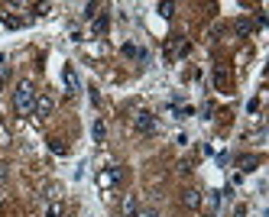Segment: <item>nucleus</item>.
<instances>
[{
  "instance_id": "obj_1",
  "label": "nucleus",
  "mask_w": 269,
  "mask_h": 217,
  "mask_svg": "<svg viewBox=\"0 0 269 217\" xmlns=\"http://www.w3.org/2000/svg\"><path fill=\"white\" fill-rule=\"evenodd\" d=\"M13 104L20 114H33V107H36V88H33V81H20L13 91Z\"/></svg>"
},
{
  "instance_id": "obj_2",
  "label": "nucleus",
  "mask_w": 269,
  "mask_h": 217,
  "mask_svg": "<svg viewBox=\"0 0 269 217\" xmlns=\"http://www.w3.org/2000/svg\"><path fill=\"white\" fill-rule=\"evenodd\" d=\"M55 110V101L52 94H36V107H33V114H36V120H49Z\"/></svg>"
},
{
  "instance_id": "obj_3",
  "label": "nucleus",
  "mask_w": 269,
  "mask_h": 217,
  "mask_svg": "<svg viewBox=\"0 0 269 217\" xmlns=\"http://www.w3.org/2000/svg\"><path fill=\"white\" fill-rule=\"evenodd\" d=\"M133 130L143 133V136L156 133V117H153V114H146V110H143V114H136V117H133Z\"/></svg>"
},
{
  "instance_id": "obj_4",
  "label": "nucleus",
  "mask_w": 269,
  "mask_h": 217,
  "mask_svg": "<svg viewBox=\"0 0 269 217\" xmlns=\"http://www.w3.org/2000/svg\"><path fill=\"white\" fill-rule=\"evenodd\" d=\"M62 81H65L68 94H78V91H81V85H78V75H75V68H71V65H65V68H62Z\"/></svg>"
},
{
  "instance_id": "obj_5",
  "label": "nucleus",
  "mask_w": 269,
  "mask_h": 217,
  "mask_svg": "<svg viewBox=\"0 0 269 217\" xmlns=\"http://www.w3.org/2000/svg\"><path fill=\"white\" fill-rule=\"evenodd\" d=\"M182 204H185V208H198V204H201V191H195V188H188V191H182Z\"/></svg>"
},
{
  "instance_id": "obj_6",
  "label": "nucleus",
  "mask_w": 269,
  "mask_h": 217,
  "mask_svg": "<svg viewBox=\"0 0 269 217\" xmlns=\"http://www.w3.org/2000/svg\"><path fill=\"white\" fill-rule=\"evenodd\" d=\"M107 26H110V20H107V13H101V16H94V36H104V32H107Z\"/></svg>"
},
{
  "instance_id": "obj_7",
  "label": "nucleus",
  "mask_w": 269,
  "mask_h": 217,
  "mask_svg": "<svg viewBox=\"0 0 269 217\" xmlns=\"http://www.w3.org/2000/svg\"><path fill=\"white\" fill-rule=\"evenodd\" d=\"M0 20H3V26H7V30H20V26H23V20H20V16H10V13H0Z\"/></svg>"
},
{
  "instance_id": "obj_8",
  "label": "nucleus",
  "mask_w": 269,
  "mask_h": 217,
  "mask_svg": "<svg viewBox=\"0 0 269 217\" xmlns=\"http://www.w3.org/2000/svg\"><path fill=\"white\" fill-rule=\"evenodd\" d=\"M46 217H65V208H62V201H49Z\"/></svg>"
},
{
  "instance_id": "obj_9",
  "label": "nucleus",
  "mask_w": 269,
  "mask_h": 217,
  "mask_svg": "<svg viewBox=\"0 0 269 217\" xmlns=\"http://www.w3.org/2000/svg\"><path fill=\"white\" fill-rule=\"evenodd\" d=\"M237 36H253V23H250V20H237Z\"/></svg>"
},
{
  "instance_id": "obj_10",
  "label": "nucleus",
  "mask_w": 269,
  "mask_h": 217,
  "mask_svg": "<svg viewBox=\"0 0 269 217\" xmlns=\"http://www.w3.org/2000/svg\"><path fill=\"white\" fill-rule=\"evenodd\" d=\"M240 169H243V172H250V169H253V165H260V155H243V159H240Z\"/></svg>"
},
{
  "instance_id": "obj_11",
  "label": "nucleus",
  "mask_w": 269,
  "mask_h": 217,
  "mask_svg": "<svg viewBox=\"0 0 269 217\" xmlns=\"http://www.w3.org/2000/svg\"><path fill=\"white\" fill-rule=\"evenodd\" d=\"M94 143H104V136H107V130H104V120H94Z\"/></svg>"
},
{
  "instance_id": "obj_12",
  "label": "nucleus",
  "mask_w": 269,
  "mask_h": 217,
  "mask_svg": "<svg viewBox=\"0 0 269 217\" xmlns=\"http://www.w3.org/2000/svg\"><path fill=\"white\" fill-rule=\"evenodd\" d=\"M49 149H52L55 155H65V153H68V146H65V143H62V140H55V136H52V140H49Z\"/></svg>"
},
{
  "instance_id": "obj_13",
  "label": "nucleus",
  "mask_w": 269,
  "mask_h": 217,
  "mask_svg": "<svg viewBox=\"0 0 269 217\" xmlns=\"http://www.w3.org/2000/svg\"><path fill=\"white\" fill-rule=\"evenodd\" d=\"M123 55H127V59H143V49H136V46H123Z\"/></svg>"
},
{
  "instance_id": "obj_14",
  "label": "nucleus",
  "mask_w": 269,
  "mask_h": 217,
  "mask_svg": "<svg viewBox=\"0 0 269 217\" xmlns=\"http://www.w3.org/2000/svg\"><path fill=\"white\" fill-rule=\"evenodd\" d=\"M123 211H127V214H136V198H123Z\"/></svg>"
},
{
  "instance_id": "obj_15",
  "label": "nucleus",
  "mask_w": 269,
  "mask_h": 217,
  "mask_svg": "<svg viewBox=\"0 0 269 217\" xmlns=\"http://www.w3.org/2000/svg\"><path fill=\"white\" fill-rule=\"evenodd\" d=\"M159 13L166 16V20H169V16L175 13V3H159Z\"/></svg>"
},
{
  "instance_id": "obj_16",
  "label": "nucleus",
  "mask_w": 269,
  "mask_h": 217,
  "mask_svg": "<svg viewBox=\"0 0 269 217\" xmlns=\"http://www.w3.org/2000/svg\"><path fill=\"white\" fill-rule=\"evenodd\" d=\"M214 85H227V71H224V68L214 71Z\"/></svg>"
},
{
  "instance_id": "obj_17",
  "label": "nucleus",
  "mask_w": 269,
  "mask_h": 217,
  "mask_svg": "<svg viewBox=\"0 0 269 217\" xmlns=\"http://www.w3.org/2000/svg\"><path fill=\"white\" fill-rule=\"evenodd\" d=\"M33 10H36V16H46L49 10H52V3H36V7H33Z\"/></svg>"
},
{
  "instance_id": "obj_18",
  "label": "nucleus",
  "mask_w": 269,
  "mask_h": 217,
  "mask_svg": "<svg viewBox=\"0 0 269 217\" xmlns=\"http://www.w3.org/2000/svg\"><path fill=\"white\" fill-rule=\"evenodd\" d=\"M7 185V169H3V165H0V188Z\"/></svg>"
}]
</instances>
